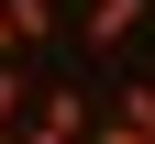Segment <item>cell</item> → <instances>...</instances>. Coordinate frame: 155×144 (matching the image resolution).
Returning <instances> with one entry per match:
<instances>
[{
	"instance_id": "cell-1",
	"label": "cell",
	"mask_w": 155,
	"mask_h": 144,
	"mask_svg": "<svg viewBox=\"0 0 155 144\" xmlns=\"http://www.w3.org/2000/svg\"><path fill=\"white\" fill-rule=\"evenodd\" d=\"M22 144H100V100L89 89H45L33 122H22Z\"/></svg>"
},
{
	"instance_id": "cell-2",
	"label": "cell",
	"mask_w": 155,
	"mask_h": 144,
	"mask_svg": "<svg viewBox=\"0 0 155 144\" xmlns=\"http://www.w3.org/2000/svg\"><path fill=\"white\" fill-rule=\"evenodd\" d=\"M78 33H89L100 55H122L133 33H155V0H78Z\"/></svg>"
},
{
	"instance_id": "cell-3",
	"label": "cell",
	"mask_w": 155,
	"mask_h": 144,
	"mask_svg": "<svg viewBox=\"0 0 155 144\" xmlns=\"http://www.w3.org/2000/svg\"><path fill=\"white\" fill-rule=\"evenodd\" d=\"M22 122H33V89H22V55L0 67V144H22Z\"/></svg>"
},
{
	"instance_id": "cell-4",
	"label": "cell",
	"mask_w": 155,
	"mask_h": 144,
	"mask_svg": "<svg viewBox=\"0 0 155 144\" xmlns=\"http://www.w3.org/2000/svg\"><path fill=\"white\" fill-rule=\"evenodd\" d=\"M55 22H67L55 0H11V33H22V45H55Z\"/></svg>"
}]
</instances>
